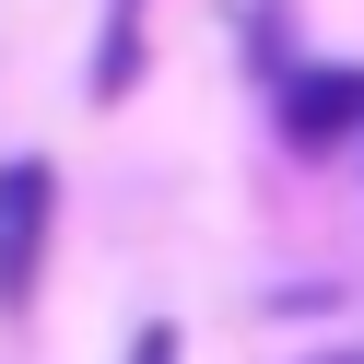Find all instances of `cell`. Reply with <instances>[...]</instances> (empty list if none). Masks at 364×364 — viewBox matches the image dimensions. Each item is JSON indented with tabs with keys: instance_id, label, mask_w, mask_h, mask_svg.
<instances>
[{
	"instance_id": "cell-2",
	"label": "cell",
	"mask_w": 364,
	"mask_h": 364,
	"mask_svg": "<svg viewBox=\"0 0 364 364\" xmlns=\"http://www.w3.org/2000/svg\"><path fill=\"white\" fill-rule=\"evenodd\" d=\"M364 129V71H294L282 82V141L294 153H329Z\"/></svg>"
},
{
	"instance_id": "cell-3",
	"label": "cell",
	"mask_w": 364,
	"mask_h": 364,
	"mask_svg": "<svg viewBox=\"0 0 364 364\" xmlns=\"http://www.w3.org/2000/svg\"><path fill=\"white\" fill-rule=\"evenodd\" d=\"M129 82H141V24H118V36L95 48V106H118Z\"/></svg>"
},
{
	"instance_id": "cell-1",
	"label": "cell",
	"mask_w": 364,
	"mask_h": 364,
	"mask_svg": "<svg viewBox=\"0 0 364 364\" xmlns=\"http://www.w3.org/2000/svg\"><path fill=\"white\" fill-rule=\"evenodd\" d=\"M48 223H59V165L48 153H12V165H0V317H36Z\"/></svg>"
},
{
	"instance_id": "cell-4",
	"label": "cell",
	"mask_w": 364,
	"mask_h": 364,
	"mask_svg": "<svg viewBox=\"0 0 364 364\" xmlns=\"http://www.w3.org/2000/svg\"><path fill=\"white\" fill-rule=\"evenodd\" d=\"M129 364H176V329H141V341H129Z\"/></svg>"
}]
</instances>
